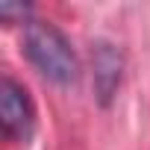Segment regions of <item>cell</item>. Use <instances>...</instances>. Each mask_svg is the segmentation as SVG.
<instances>
[{"mask_svg": "<svg viewBox=\"0 0 150 150\" xmlns=\"http://www.w3.org/2000/svg\"><path fill=\"white\" fill-rule=\"evenodd\" d=\"M124 71H127L124 50L109 38H97L91 44V88H94V100L103 109L112 106V100L118 97Z\"/></svg>", "mask_w": 150, "mask_h": 150, "instance_id": "cell-3", "label": "cell"}, {"mask_svg": "<svg viewBox=\"0 0 150 150\" xmlns=\"http://www.w3.org/2000/svg\"><path fill=\"white\" fill-rule=\"evenodd\" d=\"M24 53L30 65L44 80L56 86H74L80 80V56L74 50L71 38L47 18H33L24 27Z\"/></svg>", "mask_w": 150, "mask_h": 150, "instance_id": "cell-1", "label": "cell"}, {"mask_svg": "<svg viewBox=\"0 0 150 150\" xmlns=\"http://www.w3.org/2000/svg\"><path fill=\"white\" fill-rule=\"evenodd\" d=\"M35 15H33V6L30 3H15V0H3L0 3V21H3L6 27H12V24H30Z\"/></svg>", "mask_w": 150, "mask_h": 150, "instance_id": "cell-4", "label": "cell"}, {"mask_svg": "<svg viewBox=\"0 0 150 150\" xmlns=\"http://www.w3.org/2000/svg\"><path fill=\"white\" fill-rule=\"evenodd\" d=\"M0 127L9 141L27 144L35 135L38 112L33 103V94L24 83H18L12 74H3V88H0Z\"/></svg>", "mask_w": 150, "mask_h": 150, "instance_id": "cell-2", "label": "cell"}]
</instances>
